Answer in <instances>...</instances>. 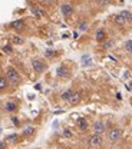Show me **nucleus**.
<instances>
[{
    "label": "nucleus",
    "instance_id": "f257e3e1",
    "mask_svg": "<svg viewBox=\"0 0 132 149\" xmlns=\"http://www.w3.org/2000/svg\"><path fill=\"white\" fill-rule=\"evenodd\" d=\"M6 79H7V82L12 83V86H17L20 83V74L12 66L7 68V70H6Z\"/></svg>",
    "mask_w": 132,
    "mask_h": 149
},
{
    "label": "nucleus",
    "instance_id": "f03ea898",
    "mask_svg": "<svg viewBox=\"0 0 132 149\" xmlns=\"http://www.w3.org/2000/svg\"><path fill=\"white\" fill-rule=\"evenodd\" d=\"M121 135H122V129H119V128H114V129H111V131L108 132V139L114 144V142L119 141Z\"/></svg>",
    "mask_w": 132,
    "mask_h": 149
},
{
    "label": "nucleus",
    "instance_id": "7ed1b4c3",
    "mask_svg": "<svg viewBox=\"0 0 132 149\" xmlns=\"http://www.w3.org/2000/svg\"><path fill=\"white\" fill-rule=\"evenodd\" d=\"M32 66H33V70L38 72V73H42V72L46 70V63L43 60H39V59H35L32 62Z\"/></svg>",
    "mask_w": 132,
    "mask_h": 149
},
{
    "label": "nucleus",
    "instance_id": "20e7f679",
    "mask_svg": "<svg viewBox=\"0 0 132 149\" xmlns=\"http://www.w3.org/2000/svg\"><path fill=\"white\" fill-rule=\"evenodd\" d=\"M88 144H89V146H92V148L101 146L102 145V136L101 135H92L88 139Z\"/></svg>",
    "mask_w": 132,
    "mask_h": 149
},
{
    "label": "nucleus",
    "instance_id": "39448f33",
    "mask_svg": "<svg viewBox=\"0 0 132 149\" xmlns=\"http://www.w3.org/2000/svg\"><path fill=\"white\" fill-rule=\"evenodd\" d=\"M93 131H95V135H102L105 131H106V125L101 120H96L93 123Z\"/></svg>",
    "mask_w": 132,
    "mask_h": 149
},
{
    "label": "nucleus",
    "instance_id": "423d86ee",
    "mask_svg": "<svg viewBox=\"0 0 132 149\" xmlns=\"http://www.w3.org/2000/svg\"><path fill=\"white\" fill-rule=\"evenodd\" d=\"M60 12H62V14H63L65 17H69V16L73 13V6L69 4V3H63V4L60 6Z\"/></svg>",
    "mask_w": 132,
    "mask_h": 149
},
{
    "label": "nucleus",
    "instance_id": "0eeeda50",
    "mask_svg": "<svg viewBox=\"0 0 132 149\" xmlns=\"http://www.w3.org/2000/svg\"><path fill=\"white\" fill-rule=\"evenodd\" d=\"M10 27L16 32H22L26 27V25H25V20H14V22L10 23Z\"/></svg>",
    "mask_w": 132,
    "mask_h": 149
},
{
    "label": "nucleus",
    "instance_id": "6e6552de",
    "mask_svg": "<svg viewBox=\"0 0 132 149\" xmlns=\"http://www.w3.org/2000/svg\"><path fill=\"white\" fill-rule=\"evenodd\" d=\"M56 74L59 76V77H68L69 74H70V72H69V69L66 68V66H59L57 69H56Z\"/></svg>",
    "mask_w": 132,
    "mask_h": 149
},
{
    "label": "nucleus",
    "instance_id": "1a4fd4ad",
    "mask_svg": "<svg viewBox=\"0 0 132 149\" xmlns=\"http://www.w3.org/2000/svg\"><path fill=\"white\" fill-rule=\"evenodd\" d=\"M95 39H96V42H99V43L105 42V40H106V33H105V30H103V29H98L96 33H95Z\"/></svg>",
    "mask_w": 132,
    "mask_h": 149
},
{
    "label": "nucleus",
    "instance_id": "9d476101",
    "mask_svg": "<svg viewBox=\"0 0 132 149\" xmlns=\"http://www.w3.org/2000/svg\"><path fill=\"white\" fill-rule=\"evenodd\" d=\"M81 99H82V96H81V93H79V92H75V93H73V96L70 98V100H69V103L75 106V105H78V103L81 102Z\"/></svg>",
    "mask_w": 132,
    "mask_h": 149
},
{
    "label": "nucleus",
    "instance_id": "9b49d317",
    "mask_svg": "<svg viewBox=\"0 0 132 149\" xmlns=\"http://www.w3.org/2000/svg\"><path fill=\"white\" fill-rule=\"evenodd\" d=\"M4 109H6V112H16L17 111V105L14 102H7L4 105Z\"/></svg>",
    "mask_w": 132,
    "mask_h": 149
},
{
    "label": "nucleus",
    "instance_id": "f8f14e48",
    "mask_svg": "<svg viewBox=\"0 0 132 149\" xmlns=\"http://www.w3.org/2000/svg\"><path fill=\"white\" fill-rule=\"evenodd\" d=\"M78 128H79L81 131H86V129H88V122H86V119H83V118L78 119Z\"/></svg>",
    "mask_w": 132,
    "mask_h": 149
},
{
    "label": "nucleus",
    "instance_id": "ddd939ff",
    "mask_svg": "<svg viewBox=\"0 0 132 149\" xmlns=\"http://www.w3.org/2000/svg\"><path fill=\"white\" fill-rule=\"evenodd\" d=\"M73 93H75V92L69 89V90H66V92H63L60 98H62V100H70V98L73 96Z\"/></svg>",
    "mask_w": 132,
    "mask_h": 149
},
{
    "label": "nucleus",
    "instance_id": "4468645a",
    "mask_svg": "<svg viewBox=\"0 0 132 149\" xmlns=\"http://www.w3.org/2000/svg\"><path fill=\"white\" fill-rule=\"evenodd\" d=\"M32 13H33L36 17H43L44 16V12L40 7H32Z\"/></svg>",
    "mask_w": 132,
    "mask_h": 149
},
{
    "label": "nucleus",
    "instance_id": "2eb2a0df",
    "mask_svg": "<svg viewBox=\"0 0 132 149\" xmlns=\"http://www.w3.org/2000/svg\"><path fill=\"white\" fill-rule=\"evenodd\" d=\"M119 16H121L125 22H127V20H132V13H131V12H128V10L121 12V13H119Z\"/></svg>",
    "mask_w": 132,
    "mask_h": 149
},
{
    "label": "nucleus",
    "instance_id": "dca6fc26",
    "mask_svg": "<svg viewBox=\"0 0 132 149\" xmlns=\"http://www.w3.org/2000/svg\"><path fill=\"white\" fill-rule=\"evenodd\" d=\"M7 79H6V76H0V90H4L6 87H7Z\"/></svg>",
    "mask_w": 132,
    "mask_h": 149
},
{
    "label": "nucleus",
    "instance_id": "f3484780",
    "mask_svg": "<svg viewBox=\"0 0 132 149\" xmlns=\"http://www.w3.org/2000/svg\"><path fill=\"white\" fill-rule=\"evenodd\" d=\"M12 42L14 43V44H22L23 43V37H20V36H12Z\"/></svg>",
    "mask_w": 132,
    "mask_h": 149
},
{
    "label": "nucleus",
    "instance_id": "a211bd4d",
    "mask_svg": "<svg viewBox=\"0 0 132 149\" xmlns=\"http://www.w3.org/2000/svg\"><path fill=\"white\" fill-rule=\"evenodd\" d=\"M114 20H115V23H116V25H124V23H125V20H124V19H122L119 14L114 16Z\"/></svg>",
    "mask_w": 132,
    "mask_h": 149
},
{
    "label": "nucleus",
    "instance_id": "6ab92c4d",
    "mask_svg": "<svg viewBox=\"0 0 132 149\" xmlns=\"http://www.w3.org/2000/svg\"><path fill=\"white\" fill-rule=\"evenodd\" d=\"M125 47H127V50L132 53V40H127V43H125Z\"/></svg>",
    "mask_w": 132,
    "mask_h": 149
},
{
    "label": "nucleus",
    "instance_id": "aec40b11",
    "mask_svg": "<svg viewBox=\"0 0 132 149\" xmlns=\"http://www.w3.org/2000/svg\"><path fill=\"white\" fill-rule=\"evenodd\" d=\"M63 136L65 138H72V131L70 129H65L63 131Z\"/></svg>",
    "mask_w": 132,
    "mask_h": 149
},
{
    "label": "nucleus",
    "instance_id": "412c9836",
    "mask_svg": "<svg viewBox=\"0 0 132 149\" xmlns=\"http://www.w3.org/2000/svg\"><path fill=\"white\" fill-rule=\"evenodd\" d=\"M17 139H19L17 135H9V136H7V141H12V142H16Z\"/></svg>",
    "mask_w": 132,
    "mask_h": 149
},
{
    "label": "nucleus",
    "instance_id": "4be33fe9",
    "mask_svg": "<svg viewBox=\"0 0 132 149\" xmlns=\"http://www.w3.org/2000/svg\"><path fill=\"white\" fill-rule=\"evenodd\" d=\"M3 50H4L6 53H12V52H13V47H12L10 44H7V46H4V47H3Z\"/></svg>",
    "mask_w": 132,
    "mask_h": 149
},
{
    "label": "nucleus",
    "instance_id": "5701e85b",
    "mask_svg": "<svg viewBox=\"0 0 132 149\" xmlns=\"http://www.w3.org/2000/svg\"><path fill=\"white\" fill-rule=\"evenodd\" d=\"M86 27H88V23H86V22H82V23L79 25V30H86Z\"/></svg>",
    "mask_w": 132,
    "mask_h": 149
},
{
    "label": "nucleus",
    "instance_id": "b1692460",
    "mask_svg": "<svg viewBox=\"0 0 132 149\" xmlns=\"http://www.w3.org/2000/svg\"><path fill=\"white\" fill-rule=\"evenodd\" d=\"M33 132H35L33 128H26V129H25V133H26V135H32Z\"/></svg>",
    "mask_w": 132,
    "mask_h": 149
},
{
    "label": "nucleus",
    "instance_id": "393cba45",
    "mask_svg": "<svg viewBox=\"0 0 132 149\" xmlns=\"http://www.w3.org/2000/svg\"><path fill=\"white\" fill-rule=\"evenodd\" d=\"M47 57H52V56H55V53H53V50H46V53H44Z\"/></svg>",
    "mask_w": 132,
    "mask_h": 149
},
{
    "label": "nucleus",
    "instance_id": "a878e982",
    "mask_svg": "<svg viewBox=\"0 0 132 149\" xmlns=\"http://www.w3.org/2000/svg\"><path fill=\"white\" fill-rule=\"evenodd\" d=\"M0 149H6V144L3 141H0Z\"/></svg>",
    "mask_w": 132,
    "mask_h": 149
},
{
    "label": "nucleus",
    "instance_id": "bb28decb",
    "mask_svg": "<svg viewBox=\"0 0 132 149\" xmlns=\"http://www.w3.org/2000/svg\"><path fill=\"white\" fill-rule=\"evenodd\" d=\"M129 86H131V89H132V82H131V83H129Z\"/></svg>",
    "mask_w": 132,
    "mask_h": 149
}]
</instances>
